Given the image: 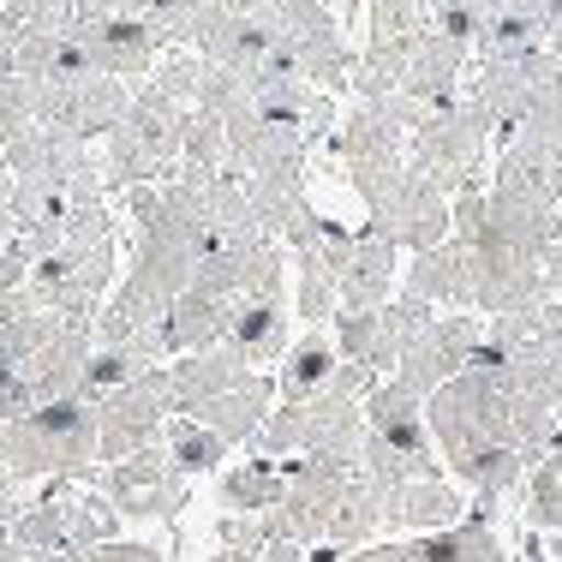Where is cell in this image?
I'll use <instances>...</instances> for the list:
<instances>
[{
    "instance_id": "obj_3",
    "label": "cell",
    "mask_w": 562,
    "mask_h": 562,
    "mask_svg": "<svg viewBox=\"0 0 562 562\" xmlns=\"http://www.w3.org/2000/svg\"><path fill=\"white\" fill-rule=\"evenodd\" d=\"M419 114L425 109L413 97H378V102H353V114L336 126V156L359 198L407 168V138L419 126Z\"/></svg>"
},
{
    "instance_id": "obj_31",
    "label": "cell",
    "mask_w": 562,
    "mask_h": 562,
    "mask_svg": "<svg viewBox=\"0 0 562 562\" xmlns=\"http://www.w3.org/2000/svg\"><path fill=\"white\" fill-rule=\"evenodd\" d=\"M222 503L234 508V515H263V508H276L281 503V461H263V454L234 461L222 473Z\"/></svg>"
},
{
    "instance_id": "obj_48",
    "label": "cell",
    "mask_w": 562,
    "mask_h": 562,
    "mask_svg": "<svg viewBox=\"0 0 562 562\" xmlns=\"http://www.w3.org/2000/svg\"><path fill=\"white\" fill-rule=\"evenodd\" d=\"M551 557H557V562H562V527H557V532H551Z\"/></svg>"
},
{
    "instance_id": "obj_20",
    "label": "cell",
    "mask_w": 562,
    "mask_h": 562,
    "mask_svg": "<svg viewBox=\"0 0 562 562\" xmlns=\"http://www.w3.org/2000/svg\"><path fill=\"white\" fill-rule=\"evenodd\" d=\"M467 66H473V48L454 43V36H443V31H431V24H425V31L413 36V48H407L401 97H413L419 109H431V102H449L454 90H461Z\"/></svg>"
},
{
    "instance_id": "obj_19",
    "label": "cell",
    "mask_w": 562,
    "mask_h": 562,
    "mask_svg": "<svg viewBox=\"0 0 562 562\" xmlns=\"http://www.w3.org/2000/svg\"><path fill=\"white\" fill-rule=\"evenodd\" d=\"M270 407H276V378H270V371H246L239 383L204 395L198 407H186V413H192V419H204L227 449H239V443H251V437H258V425L270 419Z\"/></svg>"
},
{
    "instance_id": "obj_4",
    "label": "cell",
    "mask_w": 562,
    "mask_h": 562,
    "mask_svg": "<svg viewBox=\"0 0 562 562\" xmlns=\"http://www.w3.org/2000/svg\"><path fill=\"white\" fill-rule=\"evenodd\" d=\"M258 19H263V31H270V43L281 48V60H288L305 85L329 90V97L347 85L353 48H347L341 19L324 7V0H270Z\"/></svg>"
},
{
    "instance_id": "obj_46",
    "label": "cell",
    "mask_w": 562,
    "mask_h": 562,
    "mask_svg": "<svg viewBox=\"0 0 562 562\" xmlns=\"http://www.w3.org/2000/svg\"><path fill=\"white\" fill-rule=\"evenodd\" d=\"M222 7H227V12H263L270 0H222Z\"/></svg>"
},
{
    "instance_id": "obj_29",
    "label": "cell",
    "mask_w": 562,
    "mask_h": 562,
    "mask_svg": "<svg viewBox=\"0 0 562 562\" xmlns=\"http://www.w3.org/2000/svg\"><path fill=\"white\" fill-rule=\"evenodd\" d=\"M497 150H515L527 162H544V168H562V90L539 97L515 126L497 132Z\"/></svg>"
},
{
    "instance_id": "obj_16",
    "label": "cell",
    "mask_w": 562,
    "mask_h": 562,
    "mask_svg": "<svg viewBox=\"0 0 562 562\" xmlns=\"http://www.w3.org/2000/svg\"><path fill=\"white\" fill-rule=\"evenodd\" d=\"M288 317H293V305H288V288H258V293H239L234 300V312H227V329H222V341L234 347L239 359H246L251 371H270L281 366V353H288Z\"/></svg>"
},
{
    "instance_id": "obj_50",
    "label": "cell",
    "mask_w": 562,
    "mask_h": 562,
    "mask_svg": "<svg viewBox=\"0 0 562 562\" xmlns=\"http://www.w3.org/2000/svg\"><path fill=\"white\" fill-rule=\"evenodd\" d=\"M557 437H562V407H557Z\"/></svg>"
},
{
    "instance_id": "obj_47",
    "label": "cell",
    "mask_w": 562,
    "mask_h": 562,
    "mask_svg": "<svg viewBox=\"0 0 562 562\" xmlns=\"http://www.w3.org/2000/svg\"><path fill=\"white\" fill-rule=\"evenodd\" d=\"M544 48H551V55L562 60V19H557V31H551V43H544Z\"/></svg>"
},
{
    "instance_id": "obj_39",
    "label": "cell",
    "mask_w": 562,
    "mask_h": 562,
    "mask_svg": "<svg viewBox=\"0 0 562 562\" xmlns=\"http://www.w3.org/2000/svg\"><path fill=\"white\" fill-rule=\"evenodd\" d=\"M336 562H407V539H371L359 551H336Z\"/></svg>"
},
{
    "instance_id": "obj_6",
    "label": "cell",
    "mask_w": 562,
    "mask_h": 562,
    "mask_svg": "<svg viewBox=\"0 0 562 562\" xmlns=\"http://www.w3.org/2000/svg\"><path fill=\"white\" fill-rule=\"evenodd\" d=\"M85 485H97L102 497L120 508V520H173L186 508V473L173 467L162 437L132 449V454H120L109 467H97Z\"/></svg>"
},
{
    "instance_id": "obj_33",
    "label": "cell",
    "mask_w": 562,
    "mask_h": 562,
    "mask_svg": "<svg viewBox=\"0 0 562 562\" xmlns=\"http://www.w3.org/2000/svg\"><path fill=\"white\" fill-rule=\"evenodd\" d=\"M210 12H216V0H144L138 19L150 24V36L162 48H198Z\"/></svg>"
},
{
    "instance_id": "obj_22",
    "label": "cell",
    "mask_w": 562,
    "mask_h": 562,
    "mask_svg": "<svg viewBox=\"0 0 562 562\" xmlns=\"http://www.w3.org/2000/svg\"><path fill=\"white\" fill-rule=\"evenodd\" d=\"M227 312H234V300H227L222 288H210V281H186V288L173 293L168 317H162L168 359H180V353H198V347L222 341V329H227Z\"/></svg>"
},
{
    "instance_id": "obj_34",
    "label": "cell",
    "mask_w": 562,
    "mask_h": 562,
    "mask_svg": "<svg viewBox=\"0 0 562 562\" xmlns=\"http://www.w3.org/2000/svg\"><path fill=\"white\" fill-rule=\"evenodd\" d=\"M425 31L419 0H366V43L378 48H413V36Z\"/></svg>"
},
{
    "instance_id": "obj_14",
    "label": "cell",
    "mask_w": 562,
    "mask_h": 562,
    "mask_svg": "<svg viewBox=\"0 0 562 562\" xmlns=\"http://www.w3.org/2000/svg\"><path fill=\"white\" fill-rule=\"evenodd\" d=\"M24 419H31V431H36V443H43L55 479H90L97 473V401L60 395V401H43L36 413H24Z\"/></svg>"
},
{
    "instance_id": "obj_15",
    "label": "cell",
    "mask_w": 562,
    "mask_h": 562,
    "mask_svg": "<svg viewBox=\"0 0 562 562\" xmlns=\"http://www.w3.org/2000/svg\"><path fill=\"white\" fill-rule=\"evenodd\" d=\"M366 431L378 443H390L395 454L419 461L425 473H443V454L431 443V425H425V395L407 390L401 378H378L366 395Z\"/></svg>"
},
{
    "instance_id": "obj_23",
    "label": "cell",
    "mask_w": 562,
    "mask_h": 562,
    "mask_svg": "<svg viewBox=\"0 0 562 562\" xmlns=\"http://www.w3.org/2000/svg\"><path fill=\"white\" fill-rule=\"evenodd\" d=\"M454 520H467L461 485H449V473L437 479H413L390 497V532L395 539H419V532H443Z\"/></svg>"
},
{
    "instance_id": "obj_5",
    "label": "cell",
    "mask_w": 562,
    "mask_h": 562,
    "mask_svg": "<svg viewBox=\"0 0 562 562\" xmlns=\"http://www.w3.org/2000/svg\"><path fill=\"white\" fill-rule=\"evenodd\" d=\"M317 251H324L329 270H336L341 312H378V305L395 293L401 246L383 239L378 227H341V222L324 216V227H317Z\"/></svg>"
},
{
    "instance_id": "obj_44",
    "label": "cell",
    "mask_w": 562,
    "mask_h": 562,
    "mask_svg": "<svg viewBox=\"0 0 562 562\" xmlns=\"http://www.w3.org/2000/svg\"><path fill=\"white\" fill-rule=\"evenodd\" d=\"M0 562H36V557L24 551V544L12 539V532H0Z\"/></svg>"
},
{
    "instance_id": "obj_37",
    "label": "cell",
    "mask_w": 562,
    "mask_h": 562,
    "mask_svg": "<svg viewBox=\"0 0 562 562\" xmlns=\"http://www.w3.org/2000/svg\"><path fill=\"white\" fill-rule=\"evenodd\" d=\"M479 227H485V186H461V192L449 198V234L461 239V246H473Z\"/></svg>"
},
{
    "instance_id": "obj_17",
    "label": "cell",
    "mask_w": 562,
    "mask_h": 562,
    "mask_svg": "<svg viewBox=\"0 0 562 562\" xmlns=\"http://www.w3.org/2000/svg\"><path fill=\"white\" fill-rule=\"evenodd\" d=\"M72 31H78V43H85L90 66L109 72V78H126V85H144L150 66L162 60V43L150 36L144 19H90V24H72Z\"/></svg>"
},
{
    "instance_id": "obj_21",
    "label": "cell",
    "mask_w": 562,
    "mask_h": 562,
    "mask_svg": "<svg viewBox=\"0 0 562 562\" xmlns=\"http://www.w3.org/2000/svg\"><path fill=\"white\" fill-rule=\"evenodd\" d=\"M90 347H97V324H60L55 336L36 347L31 359H24V383L36 390V401H60V395H78V383H85V359Z\"/></svg>"
},
{
    "instance_id": "obj_7",
    "label": "cell",
    "mask_w": 562,
    "mask_h": 562,
    "mask_svg": "<svg viewBox=\"0 0 562 562\" xmlns=\"http://www.w3.org/2000/svg\"><path fill=\"white\" fill-rule=\"evenodd\" d=\"M31 85V120L60 126L72 138L97 144L120 126V114L132 109V85L109 72H85V78H24Z\"/></svg>"
},
{
    "instance_id": "obj_32",
    "label": "cell",
    "mask_w": 562,
    "mask_h": 562,
    "mask_svg": "<svg viewBox=\"0 0 562 562\" xmlns=\"http://www.w3.org/2000/svg\"><path fill=\"white\" fill-rule=\"evenodd\" d=\"M162 443L173 454V467H180L186 479H198V473H216V467L227 461V443L216 431H210L204 419H192V413H173V419L162 425Z\"/></svg>"
},
{
    "instance_id": "obj_36",
    "label": "cell",
    "mask_w": 562,
    "mask_h": 562,
    "mask_svg": "<svg viewBox=\"0 0 562 562\" xmlns=\"http://www.w3.org/2000/svg\"><path fill=\"white\" fill-rule=\"evenodd\" d=\"M24 126H31V85L12 78V72H0V150H7Z\"/></svg>"
},
{
    "instance_id": "obj_2",
    "label": "cell",
    "mask_w": 562,
    "mask_h": 562,
    "mask_svg": "<svg viewBox=\"0 0 562 562\" xmlns=\"http://www.w3.org/2000/svg\"><path fill=\"white\" fill-rule=\"evenodd\" d=\"M485 150H491L485 109H479L467 90H454L449 102H431V109L419 114V126H413V138H407V168H419L425 180L443 186V192L454 198L461 186L479 180Z\"/></svg>"
},
{
    "instance_id": "obj_8",
    "label": "cell",
    "mask_w": 562,
    "mask_h": 562,
    "mask_svg": "<svg viewBox=\"0 0 562 562\" xmlns=\"http://www.w3.org/2000/svg\"><path fill=\"white\" fill-rule=\"evenodd\" d=\"M431 317H437L431 300H419L413 288H395L378 312H336L329 336H336L347 366H366V371H378V378H383V371H395L401 347L419 336Z\"/></svg>"
},
{
    "instance_id": "obj_25",
    "label": "cell",
    "mask_w": 562,
    "mask_h": 562,
    "mask_svg": "<svg viewBox=\"0 0 562 562\" xmlns=\"http://www.w3.org/2000/svg\"><path fill=\"white\" fill-rule=\"evenodd\" d=\"M383 532H390V491L371 485L366 473H353L341 491L336 520H329V532H324V544L329 551H359V544L383 539Z\"/></svg>"
},
{
    "instance_id": "obj_9",
    "label": "cell",
    "mask_w": 562,
    "mask_h": 562,
    "mask_svg": "<svg viewBox=\"0 0 562 562\" xmlns=\"http://www.w3.org/2000/svg\"><path fill=\"white\" fill-rule=\"evenodd\" d=\"M173 413H180V401H173L168 366L132 378L126 390H114V395H102L97 401V467H109V461H120V454L144 449V443H156Z\"/></svg>"
},
{
    "instance_id": "obj_27",
    "label": "cell",
    "mask_w": 562,
    "mask_h": 562,
    "mask_svg": "<svg viewBox=\"0 0 562 562\" xmlns=\"http://www.w3.org/2000/svg\"><path fill=\"white\" fill-rule=\"evenodd\" d=\"M336 366H341V347H336V336H329V324H324V329H305V336L288 341V353H281L276 401H305V395H317L329 378H336Z\"/></svg>"
},
{
    "instance_id": "obj_41",
    "label": "cell",
    "mask_w": 562,
    "mask_h": 562,
    "mask_svg": "<svg viewBox=\"0 0 562 562\" xmlns=\"http://www.w3.org/2000/svg\"><path fill=\"white\" fill-rule=\"evenodd\" d=\"M12 288H24V263L19 258H12V251L7 246H0V300H7V293Z\"/></svg>"
},
{
    "instance_id": "obj_42",
    "label": "cell",
    "mask_w": 562,
    "mask_h": 562,
    "mask_svg": "<svg viewBox=\"0 0 562 562\" xmlns=\"http://www.w3.org/2000/svg\"><path fill=\"white\" fill-rule=\"evenodd\" d=\"M12 186H19V180H12V168L0 162V239L12 234Z\"/></svg>"
},
{
    "instance_id": "obj_40",
    "label": "cell",
    "mask_w": 562,
    "mask_h": 562,
    "mask_svg": "<svg viewBox=\"0 0 562 562\" xmlns=\"http://www.w3.org/2000/svg\"><path fill=\"white\" fill-rule=\"evenodd\" d=\"M24 31H31V24H24V12H12L7 0H0V72L12 66V55H19Z\"/></svg>"
},
{
    "instance_id": "obj_18",
    "label": "cell",
    "mask_w": 562,
    "mask_h": 562,
    "mask_svg": "<svg viewBox=\"0 0 562 562\" xmlns=\"http://www.w3.org/2000/svg\"><path fill=\"white\" fill-rule=\"evenodd\" d=\"M407 288L419 300H431L437 312H473V293H479V270H473V246L461 239H437V246L413 251V270H407Z\"/></svg>"
},
{
    "instance_id": "obj_26",
    "label": "cell",
    "mask_w": 562,
    "mask_h": 562,
    "mask_svg": "<svg viewBox=\"0 0 562 562\" xmlns=\"http://www.w3.org/2000/svg\"><path fill=\"white\" fill-rule=\"evenodd\" d=\"M485 341L497 353H532V359H557L562 366V300H544L532 312L485 317Z\"/></svg>"
},
{
    "instance_id": "obj_30",
    "label": "cell",
    "mask_w": 562,
    "mask_h": 562,
    "mask_svg": "<svg viewBox=\"0 0 562 562\" xmlns=\"http://www.w3.org/2000/svg\"><path fill=\"white\" fill-rule=\"evenodd\" d=\"M293 258V317H305V329H324V324H336V312H341V288H336V270H329V258L317 251V239L312 246H300V251H288Z\"/></svg>"
},
{
    "instance_id": "obj_11",
    "label": "cell",
    "mask_w": 562,
    "mask_h": 562,
    "mask_svg": "<svg viewBox=\"0 0 562 562\" xmlns=\"http://www.w3.org/2000/svg\"><path fill=\"white\" fill-rule=\"evenodd\" d=\"M562 90V60L551 48H532V55H497V60H473V72H467V97L485 109L491 132L515 126L520 114L532 109L539 97H551Z\"/></svg>"
},
{
    "instance_id": "obj_28",
    "label": "cell",
    "mask_w": 562,
    "mask_h": 562,
    "mask_svg": "<svg viewBox=\"0 0 562 562\" xmlns=\"http://www.w3.org/2000/svg\"><path fill=\"white\" fill-rule=\"evenodd\" d=\"M246 371H251V366H246V359H239L227 341H210V347H198V353L168 359V378H173V401H180V413L198 407L204 395L227 390V383H239Z\"/></svg>"
},
{
    "instance_id": "obj_10",
    "label": "cell",
    "mask_w": 562,
    "mask_h": 562,
    "mask_svg": "<svg viewBox=\"0 0 562 562\" xmlns=\"http://www.w3.org/2000/svg\"><path fill=\"white\" fill-rule=\"evenodd\" d=\"M366 227H378L401 251H425L437 239H449V192L431 186L419 168H401L395 180L366 192Z\"/></svg>"
},
{
    "instance_id": "obj_38",
    "label": "cell",
    "mask_w": 562,
    "mask_h": 562,
    "mask_svg": "<svg viewBox=\"0 0 562 562\" xmlns=\"http://www.w3.org/2000/svg\"><path fill=\"white\" fill-rule=\"evenodd\" d=\"M36 407H43V401L24 383V371H0V425L24 419V413H36Z\"/></svg>"
},
{
    "instance_id": "obj_24",
    "label": "cell",
    "mask_w": 562,
    "mask_h": 562,
    "mask_svg": "<svg viewBox=\"0 0 562 562\" xmlns=\"http://www.w3.org/2000/svg\"><path fill=\"white\" fill-rule=\"evenodd\" d=\"M407 562H515V557H508V544L491 527V508H473L467 520H454L443 532L407 539Z\"/></svg>"
},
{
    "instance_id": "obj_13",
    "label": "cell",
    "mask_w": 562,
    "mask_h": 562,
    "mask_svg": "<svg viewBox=\"0 0 562 562\" xmlns=\"http://www.w3.org/2000/svg\"><path fill=\"white\" fill-rule=\"evenodd\" d=\"M479 341H485L479 312H437L419 336L401 347V359H395L390 378H401L407 390H419V395H431L437 383H449L454 371L479 353Z\"/></svg>"
},
{
    "instance_id": "obj_49",
    "label": "cell",
    "mask_w": 562,
    "mask_h": 562,
    "mask_svg": "<svg viewBox=\"0 0 562 562\" xmlns=\"http://www.w3.org/2000/svg\"><path fill=\"white\" fill-rule=\"evenodd\" d=\"M544 454H557V461H562V437H557V443H551V449H544Z\"/></svg>"
},
{
    "instance_id": "obj_35",
    "label": "cell",
    "mask_w": 562,
    "mask_h": 562,
    "mask_svg": "<svg viewBox=\"0 0 562 562\" xmlns=\"http://www.w3.org/2000/svg\"><path fill=\"white\" fill-rule=\"evenodd\" d=\"M491 186H520V192H544V198H562V168H544V162H527L515 150H497V173Z\"/></svg>"
},
{
    "instance_id": "obj_12",
    "label": "cell",
    "mask_w": 562,
    "mask_h": 562,
    "mask_svg": "<svg viewBox=\"0 0 562 562\" xmlns=\"http://www.w3.org/2000/svg\"><path fill=\"white\" fill-rule=\"evenodd\" d=\"M359 467H336V461H312V454H288L281 461V503L270 508L276 527L288 532L293 544H324L329 520H336L341 508V491L347 479H353Z\"/></svg>"
},
{
    "instance_id": "obj_1",
    "label": "cell",
    "mask_w": 562,
    "mask_h": 562,
    "mask_svg": "<svg viewBox=\"0 0 562 562\" xmlns=\"http://www.w3.org/2000/svg\"><path fill=\"white\" fill-rule=\"evenodd\" d=\"M180 132H186L180 102L162 97L150 78L132 85V109L120 114V126L102 138V180H109V192L173 180V173H180Z\"/></svg>"
},
{
    "instance_id": "obj_45",
    "label": "cell",
    "mask_w": 562,
    "mask_h": 562,
    "mask_svg": "<svg viewBox=\"0 0 562 562\" xmlns=\"http://www.w3.org/2000/svg\"><path fill=\"white\" fill-rule=\"evenodd\" d=\"M0 371H19V347H12V329L0 324Z\"/></svg>"
},
{
    "instance_id": "obj_43",
    "label": "cell",
    "mask_w": 562,
    "mask_h": 562,
    "mask_svg": "<svg viewBox=\"0 0 562 562\" xmlns=\"http://www.w3.org/2000/svg\"><path fill=\"white\" fill-rule=\"evenodd\" d=\"M544 281H551V300H562V239L544 251Z\"/></svg>"
}]
</instances>
